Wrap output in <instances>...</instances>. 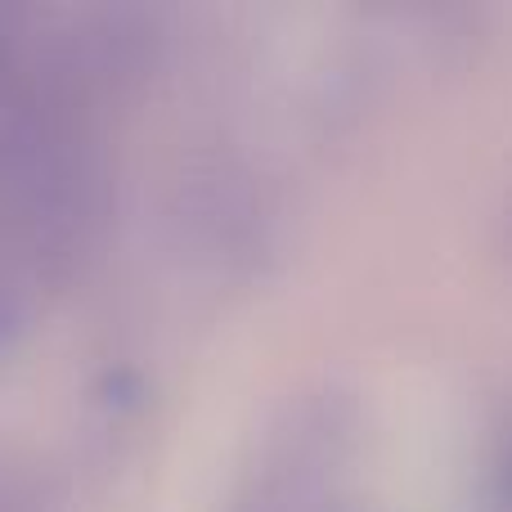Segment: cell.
Masks as SVG:
<instances>
[{
  "instance_id": "cell-3",
  "label": "cell",
  "mask_w": 512,
  "mask_h": 512,
  "mask_svg": "<svg viewBox=\"0 0 512 512\" xmlns=\"http://www.w3.org/2000/svg\"><path fill=\"white\" fill-rule=\"evenodd\" d=\"M27 18H32V9L0 5V108H5L9 90H14V81H18V68H23Z\"/></svg>"
},
{
  "instance_id": "cell-2",
  "label": "cell",
  "mask_w": 512,
  "mask_h": 512,
  "mask_svg": "<svg viewBox=\"0 0 512 512\" xmlns=\"http://www.w3.org/2000/svg\"><path fill=\"white\" fill-rule=\"evenodd\" d=\"M225 512H373L351 495V486H288V481L239 477Z\"/></svg>"
},
{
  "instance_id": "cell-1",
  "label": "cell",
  "mask_w": 512,
  "mask_h": 512,
  "mask_svg": "<svg viewBox=\"0 0 512 512\" xmlns=\"http://www.w3.org/2000/svg\"><path fill=\"white\" fill-rule=\"evenodd\" d=\"M180 230L221 270H252L279 243V207L265 180L234 158L203 162L180 185Z\"/></svg>"
},
{
  "instance_id": "cell-4",
  "label": "cell",
  "mask_w": 512,
  "mask_h": 512,
  "mask_svg": "<svg viewBox=\"0 0 512 512\" xmlns=\"http://www.w3.org/2000/svg\"><path fill=\"white\" fill-rule=\"evenodd\" d=\"M0 512H50V504H45V495L36 490V481L0 468Z\"/></svg>"
}]
</instances>
